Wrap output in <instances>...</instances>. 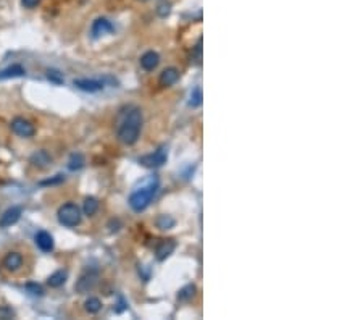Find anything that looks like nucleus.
I'll use <instances>...</instances> for the list:
<instances>
[{"mask_svg":"<svg viewBox=\"0 0 363 320\" xmlns=\"http://www.w3.org/2000/svg\"><path fill=\"white\" fill-rule=\"evenodd\" d=\"M140 130H142V112L134 107L121 116L118 128H116V136L123 144L132 145L137 142Z\"/></svg>","mask_w":363,"mask_h":320,"instance_id":"f257e3e1","label":"nucleus"},{"mask_svg":"<svg viewBox=\"0 0 363 320\" xmlns=\"http://www.w3.org/2000/svg\"><path fill=\"white\" fill-rule=\"evenodd\" d=\"M157 191H159V179L155 177H150L144 186L137 188L134 193L130 196V206L134 212H142L149 207V204L155 197Z\"/></svg>","mask_w":363,"mask_h":320,"instance_id":"f03ea898","label":"nucleus"},{"mask_svg":"<svg viewBox=\"0 0 363 320\" xmlns=\"http://www.w3.org/2000/svg\"><path fill=\"white\" fill-rule=\"evenodd\" d=\"M57 217H58V222L63 226H66V228H73V226H78L81 223V211L73 202L63 204V206L58 209Z\"/></svg>","mask_w":363,"mask_h":320,"instance_id":"7ed1b4c3","label":"nucleus"},{"mask_svg":"<svg viewBox=\"0 0 363 320\" xmlns=\"http://www.w3.org/2000/svg\"><path fill=\"white\" fill-rule=\"evenodd\" d=\"M166 159H168V150H166V147H159V149L155 150V152L140 157L139 164L144 165V167H147V168H159V167H162L163 164H165Z\"/></svg>","mask_w":363,"mask_h":320,"instance_id":"20e7f679","label":"nucleus"},{"mask_svg":"<svg viewBox=\"0 0 363 320\" xmlns=\"http://www.w3.org/2000/svg\"><path fill=\"white\" fill-rule=\"evenodd\" d=\"M97 280H99V273L96 270H87L79 277V280L76 282L74 289L78 291V293H81V294L89 293V291L96 286Z\"/></svg>","mask_w":363,"mask_h":320,"instance_id":"39448f33","label":"nucleus"},{"mask_svg":"<svg viewBox=\"0 0 363 320\" xmlns=\"http://www.w3.org/2000/svg\"><path fill=\"white\" fill-rule=\"evenodd\" d=\"M11 130H13L15 135H18L21 138H31L36 135V128L31 123V121H28L25 118H21V116H16L11 121Z\"/></svg>","mask_w":363,"mask_h":320,"instance_id":"423d86ee","label":"nucleus"},{"mask_svg":"<svg viewBox=\"0 0 363 320\" xmlns=\"http://www.w3.org/2000/svg\"><path fill=\"white\" fill-rule=\"evenodd\" d=\"M112 33H113V25L107 18H97L92 23L91 34L94 39H99V37L107 36V34H112Z\"/></svg>","mask_w":363,"mask_h":320,"instance_id":"0eeeda50","label":"nucleus"},{"mask_svg":"<svg viewBox=\"0 0 363 320\" xmlns=\"http://www.w3.org/2000/svg\"><path fill=\"white\" fill-rule=\"evenodd\" d=\"M21 213H23V209L18 206L7 209V211L0 215V228H8V226L15 225L20 220Z\"/></svg>","mask_w":363,"mask_h":320,"instance_id":"6e6552de","label":"nucleus"},{"mask_svg":"<svg viewBox=\"0 0 363 320\" xmlns=\"http://www.w3.org/2000/svg\"><path fill=\"white\" fill-rule=\"evenodd\" d=\"M160 63V55L154 50H149L140 57V67H142L145 71H154V70L159 67Z\"/></svg>","mask_w":363,"mask_h":320,"instance_id":"1a4fd4ad","label":"nucleus"},{"mask_svg":"<svg viewBox=\"0 0 363 320\" xmlns=\"http://www.w3.org/2000/svg\"><path fill=\"white\" fill-rule=\"evenodd\" d=\"M73 84L84 92H97L103 89V81H96V79H74Z\"/></svg>","mask_w":363,"mask_h":320,"instance_id":"9d476101","label":"nucleus"},{"mask_svg":"<svg viewBox=\"0 0 363 320\" xmlns=\"http://www.w3.org/2000/svg\"><path fill=\"white\" fill-rule=\"evenodd\" d=\"M179 79V71L176 68H166L163 70V71L160 73V78H159V83L160 86L163 87H168V86H173L176 81Z\"/></svg>","mask_w":363,"mask_h":320,"instance_id":"9b49d317","label":"nucleus"},{"mask_svg":"<svg viewBox=\"0 0 363 320\" xmlns=\"http://www.w3.org/2000/svg\"><path fill=\"white\" fill-rule=\"evenodd\" d=\"M36 244L40 251L44 252H50L54 249V238H52L50 233L47 231H39L36 235Z\"/></svg>","mask_w":363,"mask_h":320,"instance_id":"f8f14e48","label":"nucleus"},{"mask_svg":"<svg viewBox=\"0 0 363 320\" xmlns=\"http://www.w3.org/2000/svg\"><path fill=\"white\" fill-rule=\"evenodd\" d=\"M23 265V255L20 252H8L3 259V267L10 272H16Z\"/></svg>","mask_w":363,"mask_h":320,"instance_id":"ddd939ff","label":"nucleus"},{"mask_svg":"<svg viewBox=\"0 0 363 320\" xmlns=\"http://www.w3.org/2000/svg\"><path fill=\"white\" fill-rule=\"evenodd\" d=\"M174 248H176V244H174L173 240H165V241H162V243L159 244V248H157V251H155L157 259H159V260H165L166 257H169V255L173 254Z\"/></svg>","mask_w":363,"mask_h":320,"instance_id":"4468645a","label":"nucleus"},{"mask_svg":"<svg viewBox=\"0 0 363 320\" xmlns=\"http://www.w3.org/2000/svg\"><path fill=\"white\" fill-rule=\"evenodd\" d=\"M25 74H26V70L23 68L21 65H18V63H16V65H11V67H8V68L2 70V71H0V79L21 78V76H25Z\"/></svg>","mask_w":363,"mask_h":320,"instance_id":"2eb2a0df","label":"nucleus"},{"mask_svg":"<svg viewBox=\"0 0 363 320\" xmlns=\"http://www.w3.org/2000/svg\"><path fill=\"white\" fill-rule=\"evenodd\" d=\"M50 162H52V157L49 155L47 150H37V152H34L31 155V164H34L36 167L44 168V167L49 165Z\"/></svg>","mask_w":363,"mask_h":320,"instance_id":"dca6fc26","label":"nucleus"},{"mask_svg":"<svg viewBox=\"0 0 363 320\" xmlns=\"http://www.w3.org/2000/svg\"><path fill=\"white\" fill-rule=\"evenodd\" d=\"M66 278H68L66 270H57L49 277L47 283H49V286H52V288H58V286H62V284L66 282Z\"/></svg>","mask_w":363,"mask_h":320,"instance_id":"f3484780","label":"nucleus"},{"mask_svg":"<svg viewBox=\"0 0 363 320\" xmlns=\"http://www.w3.org/2000/svg\"><path fill=\"white\" fill-rule=\"evenodd\" d=\"M99 211V201L96 199V197H86L84 199V204H83V212L84 215H87V217H92L94 213H96Z\"/></svg>","mask_w":363,"mask_h":320,"instance_id":"a211bd4d","label":"nucleus"},{"mask_svg":"<svg viewBox=\"0 0 363 320\" xmlns=\"http://www.w3.org/2000/svg\"><path fill=\"white\" fill-rule=\"evenodd\" d=\"M84 309L89 314H97L102 309V301L99 298H89L84 302Z\"/></svg>","mask_w":363,"mask_h":320,"instance_id":"6ab92c4d","label":"nucleus"},{"mask_svg":"<svg viewBox=\"0 0 363 320\" xmlns=\"http://www.w3.org/2000/svg\"><path fill=\"white\" fill-rule=\"evenodd\" d=\"M194 294H196V286L194 284H187V286H184L178 293V299L179 301H189V299L194 298Z\"/></svg>","mask_w":363,"mask_h":320,"instance_id":"aec40b11","label":"nucleus"},{"mask_svg":"<svg viewBox=\"0 0 363 320\" xmlns=\"http://www.w3.org/2000/svg\"><path fill=\"white\" fill-rule=\"evenodd\" d=\"M83 165H84L83 154H73L71 159H69V162H68L69 170H79V168H83Z\"/></svg>","mask_w":363,"mask_h":320,"instance_id":"412c9836","label":"nucleus"},{"mask_svg":"<svg viewBox=\"0 0 363 320\" xmlns=\"http://www.w3.org/2000/svg\"><path fill=\"white\" fill-rule=\"evenodd\" d=\"M174 225V220L171 217H168V215H160L159 218H157V226H159L160 230H168L171 228Z\"/></svg>","mask_w":363,"mask_h":320,"instance_id":"4be33fe9","label":"nucleus"},{"mask_svg":"<svg viewBox=\"0 0 363 320\" xmlns=\"http://www.w3.org/2000/svg\"><path fill=\"white\" fill-rule=\"evenodd\" d=\"M47 78L52 81L54 84H63V74L58 71V70H47Z\"/></svg>","mask_w":363,"mask_h":320,"instance_id":"5701e85b","label":"nucleus"},{"mask_svg":"<svg viewBox=\"0 0 363 320\" xmlns=\"http://www.w3.org/2000/svg\"><path fill=\"white\" fill-rule=\"evenodd\" d=\"M200 104H202V89H200V87H196V89L192 91V94H191L189 106L191 107H198Z\"/></svg>","mask_w":363,"mask_h":320,"instance_id":"b1692460","label":"nucleus"},{"mask_svg":"<svg viewBox=\"0 0 363 320\" xmlns=\"http://www.w3.org/2000/svg\"><path fill=\"white\" fill-rule=\"evenodd\" d=\"M26 291H28L29 294H33V296H42L44 294L42 286H40V284H37V283H28L26 284Z\"/></svg>","mask_w":363,"mask_h":320,"instance_id":"393cba45","label":"nucleus"},{"mask_svg":"<svg viewBox=\"0 0 363 320\" xmlns=\"http://www.w3.org/2000/svg\"><path fill=\"white\" fill-rule=\"evenodd\" d=\"M15 317V311L8 306H0V320H10Z\"/></svg>","mask_w":363,"mask_h":320,"instance_id":"a878e982","label":"nucleus"},{"mask_svg":"<svg viewBox=\"0 0 363 320\" xmlns=\"http://www.w3.org/2000/svg\"><path fill=\"white\" fill-rule=\"evenodd\" d=\"M169 11H171V3H168V2H162L159 5V8H157V13H159V16H162V18H166L169 15Z\"/></svg>","mask_w":363,"mask_h":320,"instance_id":"bb28decb","label":"nucleus"},{"mask_svg":"<svg viewBox=\"0 0 363 320\" xmlns=\"http://www.w3.org/2000/svg\"><path fill=\"white\" fill-rule=\"evenodd\" d=\"M63 181H65V177H63V175H55V178L44 179V181H40V186H54V184H60Z\"/></svg>","mask_w":363,"mask_h":320,"instance_id":"cd10ccee","label":"nucleus"},{"mask_svg":"<svg viewBox=\"0 0 363 320\" xmlns=\"http://www.w3.org/2000/svg\"><path fill=\"white\" fill-rule=\"evenodd\" d=\"M39 2L40 0H21V5L25 8H34V7H37Z\"/></svg>","mask_w":363,"mask_h":320,"instance_id":"c85d7f7f","label":"nucleus"}]
</instances>
